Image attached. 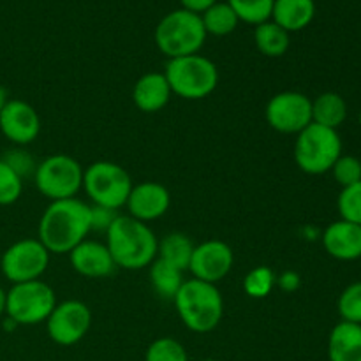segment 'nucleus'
Listing matches in <instances>:
<instances>
[{"instance_id":"obj_33","label":"nucleus","mask_w":361,"mask_h":361,"mask_svg":"<svg viewBox=\"0 0 361 361\" xmlns=\"http://www.w3.org/2000/svg\"><path fill=\"white\" fill-rule=\"evenodd\" d=\"M7 154L9 155H7L4 161H6L7 164H9L11 168H13L14 171L21 176V178H23L25 175H34L37 164H35L34 159L28 155V152L13 150V152H7Z\"/></svg>"},{"instance_id":"obj_21","label":"nucleus","mask_w":361,"mask_h":361,"mask_svg":"<svg viewBox=\"0 0 361 361\" xmlns=\"http://www.w3.org/2000/svg\"><path fill=\"white\" fill-rule=\"evenodd\" d=\"M348 118V102L337 92H323L312 101V123L337 130Z\"/></svg>"},{"instance_id":"obj_26","label":"nucleus","mask_w":361,"mask_h":361,"mask_svg":"<svg viewBox=\"0 0 361 361\" xmlns=\"http://www.w3.org/2000/svg\"><path fill=\"white\" fill-rule=\"evenodd\" d=\"M275 0H228L240 21L257 27L271 20V9Z\"/></svg>"},{"instance_id":"obj_38","label":"nucleus","mask_w":361,"mask_h":361,"mask_svg":"<svg viewBox=\"0 0 361 361\" xmlns=\"http://www.w3.org/2000/svg\"><path fill=\"white\" fill-rule=\"evenodd\" d=\"M6 102H7V92H6V88L0 85V109L4 108V104H6Z\"/></svg>"},{"instance_id":"obj_29","label":"nucleus","mask_w":361,"mask_h":361,"mask_svg":"<svg viewBox=\"0 0 361 361\" xmlns=\"http://www.w3.org/2000/svg\"><path fill=\"white\" fill-rule=\"evenodd\" d=\"M23 194V178L0 159V207H9L16 203Z\"/></svg>"},{"instance_id":"obj_12","label":"nucleus","mask_w":361,"mask_h":361,"mask_svg":"<svg viewBox=\"0 0 361 361\" xmlns=\"http://www.w3.org/2000/svg\"><path fill=\"white\" fill-rule=\"evenodd\" d=\"M92 326V312L87 303L80 300H67L56 303L46 319V331L55 344L69 348L85 338Z\"/></svg>"},{"instance_id":"obj_35","label":"nucleus","mask_w":361,"mask_h":361,"mask_svg":"<svg viewBox=\"0 0 361 361\" xmlns=\"http://www.w3.org/2000/svg\"><path fill=\"white\" fill-rule=\"evenodd\" d=\"M215 2H219V0H180L183 9L192 11V13H197V14L204 13V11H207L210 6H214Z\"/></svg>"},{"instance_id":"obj_32","label":"nucleus","mask_w":361,"mask_h":361,"mask_svg":"<svg viewBox=\"0 0 361 361\" xmlns=\"http://www.w3.org/2000/svg\"><path fill=\"white\" fill-rule=\"evenodd\" d=\"M331 175H334L335 182L345 189V187H351L355 183L361 182V162L360 157L355 155H344L337 159V162L334 164V168L330 169Z\"/></svg>"},{"instance_id":"obj_39","label":"nucleus","mask_w":361,"mask_h":361,"mask_svg":"<svg viewBox=\"0 0 361 361\" xmlns=\"http://www.w3.org/2000/svg\"><path fill=\"white\" fill-rule=\"evenodd\" d=\"M203 361H217V360H212V358H208V360H203Z\"/></svg>"},{"instance_id":"obj_15","label":"nucleus","mask_w":361,"mask_h":361,"mask_svg":"<svg viewBox=\"0 0 361 361\" xmlns=\"http://www.w3.org/2000/svg\"><path fill=\"white\" fill-rule=\"evenodd\" d=\"M171 204V194L159 182H141L133 185L127 197V210L133 219L141 222H152L166 215Z\"/></svg>"},{"instance_id":"obj_17","label":"nucleus","mask_w":361,"mask_h":361,"mask_svg":"<svg viewBox=\"0 0 361 361\" xmlns=\"http://www.w3.org/2000/svg\"><path fill=\"white\" fill-rule=\"evenodd\" d=\"M323 247L328 256L338 261H355L361 257V226L348 221L331 222L323 233Z\"/></svg>"},{"instance_id":"obj_3","label":"nucleus","mask_w":361,"mask_h":361,"mask_svg":"<svg viewBox=\"0 0 361 361\" xmlns=\"http://www.w3.org/2000/svg\"><path fill=\"white\" fill-rule=\"evenodd\" d=\"M173 303L182 323L194 334H210L224 316V300L217 286L197 279L183 281Z\"/></svg>"},{"instance_id":"obj_30","label":"nucleus","mask_w":361,"mask_h":361,"mask_svg":"<svg viewBox=\"0 0 361 361\" xmlns=\"http://www.w3.org/2000/svg\"><path fill=\"white\" fill-rule=\"evenodd\" d=\"M337 309L342 321L361 324V281L353 282L341 293Z\"/></svg>"},{"instance_id":"obj_28","label":"nucleus","mask_w":361,"mask_h":361,"mask_svg":"<svg viewBox=\"0 0 361 361\" xmlns=\"http://www.w3.org/2000/svg\"><path fill=\"white\" fill-rule=\"evenodd\" d=\"M145 361H189V356L176 338L161 337L148 345Z\"/></svg>"},{"instance_id":"obj_10","label":"nucleus","mask_w":361,"mask_h":361,"mask_svg":"<svg viewBox=\"0 0 361 361\" xmlns=\"http://www.w3.org/2000/svg\"><path fill=\"white\" fill-rule=\"evenodd\" d=\"M49 256L39 238L18 240L4 250L0 270L11 284L39 281L48 268Z\"/></svg>"},{"instance_id":"obj_23","label":"nucleus","mask_w":361,"mask_h":361,"mask_svg":"<svg viewBox=\"0 0 361 361\" xmlns=\"http://www.w3.org/2000/svg\"><path fill=\"white\" fill-rule=\"evenodd\" d=\"M194 243L183 233H169L162 240H159L157 247V257L159 259L166 261V263L173 264L178 270L185 271L189 270L190 257L194 252Z\"/></svg>"},{"instance_id":"obj_18","label":"nucleus","mask_w":361,"mask_h":361,"mask_svg":"<svg viewBox=\"0 0 361 361\" xmlns=\"http://www.w3.org/2000/svg\"><path fill=\"white\" fill-rule=\"evenodd\" d=\"M173 92L164 73H147L133 88V102L143 113H157L166 108Z\"/></svg>"},{"instance_id":"obj_7","label":"nucleus","mask_w":361,"mask_h":361,"mask_svg":"<svg viewBox=\"0 0 361 361\" xmlns=\"http://www.w3.org/2000/svg\"><path fill=\"white\" fill-rule=\"evenodd\" d=\"M83 190L95 207L118 212L133 190L130 175L116 162L97 161L83 169Z\"/></svg>"},{"instance_id":"obj_16","label":"nucleus","mask_w":361,"mask_h":361,"mask_svg":"<svg viewBox=\"0 0 361 361\" xmlns=\"http://www.w3.org/2000/svg\"><path fill=\"white\" fill-rule=\"evenodd\" d=\"M71 267L76 274L87 279L108 277L115 270V261L106 243L95 240H83L69 252Z\"/></svg>"},{"instance_id":"obj_25","label":"nucleus","mask_w":361,"mask_h":361,"mask_svg":"<svg viewBox=\"0 0 361 361\" xmlns=\"http://www.w3.org/2000/svg\"><path fill=\"white\" fill-rule=\"evenodd\" d=\"M183 271L175 268L173 264L155 257L154 263L150 264V282L159 296L173 300L178 293L180 286L183 284Z\"/></svg>"},{"instance_id":"obj_24","label":"nucleus","mask_w":361,"mask_h":361,"mask_svg":"<svg viewBox=\"0 0 361 361\" xmlns=\"http://www.w3.org/2000/svg\"><path fill=\"white\" fill-rule=\"evenodd\" d=\"M200 16L207 35H215V37H224V35L233 34L240 23L238 16L228 2H215Z\"/></svg>"},{"instance_id":"obj_27","label":"nucleus","mask_w":361,"mask_h":361,"mask_svg":"<svg viewBox=\"0 0 361 361\" xmlns=\"http://www.w3.org/2000/svg\"><path fill=\"white\" fill-rule=\"evenodd\" d=\"M275 286V274L270 267H256L243 279V291L250 298H267Z\"/></svg>"},{"instance_id":"obj_40","label":"nucleus","mask_w":361,"mask_h":361,"mask_svg":"<svg viewBox=\"0 0 361 361\" xmlns=\"http://www.w3.org/2000/svg\"><path fill=\"white\" fill-rule=\"evenodd\" d=\"M360 127H361V111H360Z\"/></svg>"},{"instance_id":"obj_34","label":"nucleus","mask_w":361,"mask_h":361,"mask_svg":"<svg viewBox=\"0 0 361 361\" xmlns=\"http://www.w3.org/2000/svg\"><path fill=\"white\" fill-rule=\"evenodd\" d=\"M118 212L111 210V208L104 207H95L90 204V217H92V231L97 233H106L109 229V226L115 222V219L118 217Z\"/></svg>"},{"instance_id":"obj_20","label":"nucleus","mask_w":361,"mask_h":361,"mask_svg":"<svg viewBox=\"0 0 361 361\" xmlns=\"http://www.w3.org/2000/svg\"><path fill=\"white\" fill-rule=\"evenodd\" d=\"M316 16L314 0H275L271 9V21L286 32H300L309 27Z\"/></svg>"},{"instance_id":"obj_6","label":"nucleus","mask_w":361,"mask_h":361,"mask_svg":"<svg viewBox=\"0 0 361 361\" xmlns=\"http://www.w3.org/2000/svg\"><path fill=\"white\" fill-rule=\"evenodd\" d=\"M342 155V140L338 130L310 123L296 134L293 157L296 166L307 175H324L334 168Z\"/></svg>"},{"instance_id":"obj_2","label":"nucleus","mask_w":361,"mask_h":361,"mask_svg":"<svg viewBox=\"0 0 361 361\" xmlns=\"http://www.w3.org/2000/svg\"><path fill=\"white\" fill-rule=\"evenodd\" d=\"M106 247L116 268L134 271L154 263L159 240L148 224L130 215H118L106 231Z\"/></svg>"},{"instance_id":"obj_8","label":"nucleus","mask_w":361,"mask_h":361,"mask_svg":"<svg viewBox=\"0 0 361 361\" xmlns=\"http://www.w3.org/2000/svg\"><path fill=\"white\" fill-rule=\"evenodd\" d=\"M55 305L56 296L53 288L39 279L11 286L6 298V314L14 324L34 326L46 323Z\"/></svg>"},{"instance_id":"obj_36","label":"nucleus","mask_w":361,"mask_h":361,"mask_svg":"<svg viewBox=\"0 0 361 361\" xmlns=\"http://www.w3.org/2000/svg\"><path fill=\"white\" fill-rule=\"evenodd\" d=\"M279 284H281V288L286 289V291H293V289L298 288L300 277L296 274H293V271H288V274L282 275L281 281H279Z\"/></svg>"},{"instance_id":"obj_31","label":"nucleus","mask_w":361,"mask_h":361,"mask_svg":"<svg viewBox=\"0 0 361 361\" xmlns=\"http://www.w3.org/2000/svg\"><path fill=\"white\" fill-rule=\"evenodd\" d=\"M337 208L342 221L361 226V182L341 190Z\"/></svg>"},{"instance_id":"obj_22","label":"nucleus","mask_w":361,"mask_h":361,"mask_svg":"<svg viewBox=\"0 0 361 361\" xmlns=\"http://www.w3.org/2000/svg\"><path fill=\"white\" fill-rule=\"evenodd\" d=\"M254 42H256V48L259 49L261 55L279 59V56L288 53L289 44H291V34L286 32L282 27H279L275 21L268 20L256 27Z\"/></svg>"},{"instance_id":"obj_11","label":"nucleus","mask_w":361,"mask_h":361,"mask_svg":"<svg viewBox=\"0 0 361 361\" xmlns=\"http://www.w3.org/2000/svg\"><path fill=\"white\" fill-rule=\"evenodd\" d=\"M268 126L281 134H300L312 123V99L302 92H279L264 109Z\"/></svg>"},{"instance_id":"obj_41","label":"nucleus","mask_w":361,"mask_h":361,"mask_svg":"<svg viewBox=\"0 0 361 361\" xmlns=\"http://www.w3.org/2000/svg\"><path fill=\"white\" fill-rule=\"evenodd\" d=\"M360 162H361V155H360Z\"/></svg>"},{"instance_id":"obj_13","label":"nucleus","mask_w":361,"mask_h":361,"mask_svg":"<svg viewBox=\"0 0 361 361\" xmlns=\"http://www.w3.org/2000/svg\"><path fill=\"white\" fill-rule=\"evenodd\" d=\"M233 264L235 254L228 243L222 240H207L194 247L189 271L192 274V279L217 286V282L231 271Z\"/></svg>"},{"instance_id":"obj_4","label":"nucleus","mask_w":361,"mask_h":361,"mask_svg":"<svg viewBox=\"0 0 361 361\" xmlns=\"http://www.w3.org/2000/svg\"><path fill=\"white\" fill-rule=\"evenodd\" d=\"M204 41L207 32L201 16L183 7L166 14L155 27V44L169 60L196 55L203 48Z\"/></svg>"},{"instance_id":"obj_1","label":"nucleus","mask_w":361,"mask_h":361,"mask_svg":"<svg viewBox=\"0 0 361 361\" xmlns=\"http://www.w3.org/2000/svg\"><path fill=\"white\" fill-rule=\"evenodd\" d=\"M37 233L49 254H69L92 233L90 204L78 197L51 201L41 215Z\"/></svg>"},{"instance_id":"obj_37","label":"nucleus","mask_w":361,"mask_h":361,"mask_svg":"<svg viewBox=\"0 0 361 361\" xmlns=\"http://www.w3.org/2000/svg\"><path fill=\"white\" fill-rule=\"evenodd\" d=\"M6 298H7V291H4L2 286H0V316L6 314Z\"/></svg>"},{"instance_id":"obj_9","label":"nucleus","mask_w":361,"mask_h":361,"mask_svg":"<svg viewBox=\"0 0 361 361\" xmlns=\"http://www.w3.org/2000/svg\"><path fill=\"white\" fill-rule=\"evenodd\" d=\"M34 182L49 201L71 200L83 189V168L67 154L49 155L35 168Z\"/></svg>"},{"instance_id":"obj_14","label":"nucleus","mask_w":361,"mask_h":361,"mask_svg":"<svg viewBox=\"0 0 361 361\" xmlns=\"http://www.w3.org/2000/svg\"><path fill=\"white\" fill-rule=\"evenodd\" d=\"M0 133L11 143L27 147L41 134V116L28 102L21 99H7L0 109Z\"/></svg>"},{"instance_id":"obj_19","label":"nucleus","mask_w":361,"mask_h":361,"mask_svg":"<svg viewBox=\"0 0 361 361\" xmlns=\"http://www.w3.org/2000/svg\"><path fill=\"white\" fill-rule=\"evenodd\" d=\"M328 360L361 361V324L341 321L328 337Z\"/></svg>"},{"instance_id":"obj_5","label":"nucleus","mask_w":361,"mask_h":361,"mask_svg":"<svg viewBox=\"0 0 361 361\" xmlns=\"http://www.w3.org/2000/svg\"><path fill=\"white\" fill-rule=\"evenodd\" d=\"M164 76L173 94L185 101L208 97L219 85L217 66L200 53L168 60Z\"/></svg>"}]
</instances>
